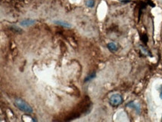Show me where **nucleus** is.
I'll list each match as a JSON object with an SVG mask.
<instances>
[{
    "label": "nucleus",
    "instance_id": "obj_2",
    "mask_svg": "<svg viewBox=\"0 0 162 122\" xmlns=\"http://www.w3.org/2000/svg\"><path fill=\"white\" fill-rule=\"evenodd\" d=\"M109 103L111 107H117L123 103V98L120 94H114L110 97Z\"/></svg>",
    "mask_w": 162,
    "mask_h": 122
},
{
    "label": "nucleus",
    "instance_id": "obj_7",
    "mask_svg": "<svg viewBox=\"0 0 162 122\" xmlns=\"http://www.w3.org/2000/svg\"><path fill=\"white\" fill-rule=\"evenodd\" d=\"M96 76H97V73H96V72H93L91 73H90L88 76H87L86 77H85L84 82H89V81H91L92 80H93V79L95 78Z\"/></svg>",
    "mask_w": 162,
    "mask_h": 122
},
{
    "label": "nucleus",
    "instance_id": "obj_6",
    "mask_svg": "<svg viewBox=\"0 0 162 122\" xmlns=\"http://www.w3.org/2000/svg\"><path fill=\"white\" fill-rule=\"evenodd\" d=\"M54 23L55 24L58 25V26H63V27H65V28H70L71 27V25L69 24V23H67V22H63V21H60V20L54 21Z\"/></svg>",
    "mask_w": 162,
    "mask_h": 122
},
{
    "label": "nucleus",
    "instance_id": "obj_5",
    "mask_svg": "<svg viewBox=\"0 0 162 122\" xmlns=\"http://www.w3.org/2000/svg\"><path fill=\"white\" fill-rule=\"evenodd\" d=\"M107 47H108V49L111 52H112V53H114V52L117 51V50H118V46L114 42H111L109 43V44H108Z\"/></svg>",
    "mask_w": 162,
    "mask_h": 122
},
{
    "label": "nucleus",
    "instance_id": "obj_9",
    "mask_svg": "<svg viewBox=\"0 0 162 122\" xmlns=\"http://www.w3.org/2000/svg\"><path fill=\"white\" fill-rule=\"evenodd\" d=\"M85 4L88 8H93L94 5H95V2H94V0H88V1H86Z\"/></svg>",
    "mask_w": 162,
    "mask_h": 122
},
{
    "label": "nucleus",
    "instance_id": "obj_13",
    "mask_svg": "<svg viewBox=\"0 0 162 122\" xmlns=\"http://www.w3.org/2000/svg\"><path fill=\"white\" fill-rule=\"evenodd\" d=\"M121 2H129L131 1V0H119Z\"/></svg>",
    "mask_w": 162,
    "mask_h": 122
},
{
    "label": "nucleus",
    "instance_id": "obj_8",
    "mask_svg": "<svg viewBox=\"0 0 162 122\" xmlns=\"http://www.w3.org/2000/svg\"><path fill=\"white\" fill-rule=\"evenodd\" d=\"M140 50H141V52L143 53V54H145V55H149V56H152V55L150 54V53H151L150 52L148 51V50L146 49V48L144 47L143 46L140 45Z\"/></svg>",
    "mask_w": 162,
    "mask_h": 122
},
{
    "label": "nucleus",
    "instance_id": "obj_12",
    "mask_svg": "<svg viewBox=\"0 0 162 122\" xmlns=\"http://www.w3.org/2000/svg\"><path fill=\"white\" fill-rule=\"evenodd\" d=\"M160 94H159V96H160V98H161V99L162 100V85H161V87H160Z\"/></svg>",
    "mask_w": 162,
    "mask_h": 122
},
{
    "label": "nucleus",
    "instance_id": "obj_15",
    "mask_svg": "<svg viewBox=\"0 0 162 122\" xmlns=\"http://www.w3.org/2000/svg\"><path fill=\"white\" fill-rule=\"evenodd\" d=\"M161 121H162V118H161Z\"/></svg>",
    "mask_w": 162,
    "mask_h": 122
},
{
    "label": "nucleus",
    "instance_id": "obj_14",
    "mask_svg": "<svg viewBox=\"0 0 162 122\" xmlns=\"http://www.w3.org/2000/svg\"><path fill=\"white\" fill-rule=\"evenodd\" d=\"M32 121H36V120H35V118H33Z\"/></svg>",
    "mask_w": 162,
    "mask_h": 122
},
{
    "label": "nucleus",
    "instance_id": "obj_3",
    "mask_svg": "<svg viewBox=\"0 0 162 122\" xmlns=\"http://www.w3.org/2000/svg\"><path fill=\"white\" fill-rule=\"evenodd\" d=\"M126 107H129V108L134 109L136 111V112L138 113V114H140V110H141V108H140V104H139V103H135L134 101H131V102H130V103H127Z\"/></svg>",
    "mask_w": 162,
    "mask_h": 122
},
{
    "label": "nucleus",
    "instance_id": "obj_11",
    "mask_svg": "<svg viewBox=\"0 0 162 122\" xmlns=\"http://www.w3.org/2000/svg\"><path fill=\"white\" fill-rule=\"evenodd\" d=\"M147 5H149L151 7H152V8L153 7L156 6V5H155L153 2H152V1H151V0H148V2H147Z\"/></svg>",
    "mask_w": 162,
    "mask_h": 122
},
{
    "label": "nucleus",
    "instance_id": "obj_10",
    "mask_svg": "<svg viewBox=\"0 0 162 122\" xmlns=\"http://www.w3.org/2000/svg\"><path fill=\"white\" fill-rule=\"evenodd\" d=\"M140 38H141V41H143L144 44H147L148 42V36L147 35H142L140 36Z\"/></svg>",
    "mask_w": 162,
    "mask_h": 122
},
{
    "label": "nucleus",
    "instance_id": "obj_4",
    "mask_svg": "<svg viewBox=\"0 0 162 122\" xmlns=\"http://www.w3.org/2000/svg\"><path fill=\"white\" fill-rule=\"evenodd\" d=\"M36 22V21L35 20H32V19H26L24 20L21 21L20 22V25L22 26H24V27H27V26H32V25L35 24V23Z\"/></svg>",
    "mask_w": 162,
    "mask_h": 122
},
{
    "label": "nucleus",
    "instance_id": "obj_1",
    "mask_svg": "<svg viewBox=\"0 0 162 122\" xmlns=\"http://www.w3.org/2000/svg\"><path fill=\"white\" fill-rule=\"evenodd\" d=\"M14 105L17 109L23 112L28 113V114H31V113L33 112L32 107L21 98H16L15 100H14Z\"/></svg>",
    "mask_w": 162,
    "mask_h": 122
}]
</instances>
